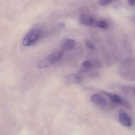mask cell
Segmentation results:
<instances>
[{"label": "cell", "mask_w": 135, "mask_h": 135, "mask_svg": "<svg viewBox=\"0 0 135 135\" xmlns=\"http://www.w3.org/2000/svg\"><path fill=\"white\" fill-rule=\"evenodd\" d=\"M63 51H57L53 52L38 62L36 67L39 68L49 67L57 62L62 57Z\"/></svg>", "instance_id": "6da1fadb"}, {"label": "cell", "mask_w": 135, "mask_h": 135, "mask_svg": "<svg viewBox=\"0 0 135 135\" xmlns=\"http://www.w3.org/2000/svg\"><path fill=\"white\" fill-rule=\"evenodd\" d=\"M42 31L39 29H35L29 32L24 38L23 44L25 46L33 45L41 36Z\"/></svg>", "instance_id": "7a4b0ae2"}, {"label": "cell", "mask_w": 135, "mask_h": 135, "mask_svg": "<svg viewBox=\"0 0 135 135\" xmlns=\"http://www.w3.org/2000/svg\"><path fill=\"white\" fill-rule=\"evenodd\" d=\"M104 94L108 97L111 100V101L113 103L123 105L128 110L132 109V107L131 104L127 101L124 100L120 96L117 95H113L106 92H104Z\"/></svg>", "instance_id": "3957f363"}, {"label": "cell", "mask_w": 135, "mask_h": 135, "mask_svg": "<svg viewBox=\"0 0 135 135\" xmlns=\"http://www.w3.org/2000/svg\"><path fill=\"white\" fill-rule=\"evenodd\" d=\"M90 100L92 103L100 107H105L106 105V100L101 95L98 94H94L91 96Z\"/></svg>", "instance_id": "277c9868"}, {"label": "cell", "mask_w": 135, "mask_h": 135, "mask_svg": "<svg viewBox=\"0 0 135 135\" xmlns=\"http://www.w3.org/2000/svg\"><path fill=\"white\" fill-rule=\"evenodd\" d=\"M76 44V42L72 39L66 38L62 41L61 45L62 50L69 51L74 49Z\"/></svg>", "instance_id": "5b68a950"}, {"label": "cell", "mask_w": 135, "mask_h": 135, "mask_svg": "<svg viewBox=\"0 0 135 135\" xmlns=\"http://www.w3.org/2000/svg\"><path fill=\"white\" fill-rule=\"evenodd\" d=\"M65 79L68 83L70 84H78L82 81L81 75L74 73L69 74L66 75Z\"/></svg>", "instance_id": "8992f818"}, {"label": "cell", "mask_w": 135, "mask_h": 135, "mask_svg": "<svg viewBox=\"0 0 135 135\" xmlns=\"http://www.w3.org/2000/svg\"><path fill=\"white\" fill-rule=\"evenodd\" d=\"M96 20L90 16L87 15H83L80 18V22L82 24L86 26H94Z\"/></svg>", "instance_id": "52a82bcc"}, {"label": "cell", "mask_w": 135, "mask_h": 135, "mask_svg": "<svg viewBox=\"0 0 135 135\" xmlns=\"http://www.w3.org/2000/svg\"><path fill=\"white\" fill-rule=\"evenodd\" d=\"M119 118L120 123L123 126L126 127H130L132 125L131 119L126 113H120Z\"/></svg>", "instance_id": "ba28073f"}, {"label": "cell", "mask_w": 135, "mask_h": 135, "mask_svg": "<svg viewBox=\"0 0 135 135\" xmlns=\"http://www.w3.org/2000/svg\"><path fill=\"white\" fill-rule=\"evenodd\" d=\"M94 26L101 28H106L108 26V24L105 21L102 20L100 21H96Z\"/></svg>", "instance_id": "9c48e42d"}, {"label": "cell", "mask_w": 135, "mask_h": 135, "mask_svg": "<svg viewBox=\"0 0 135 135\" xmlns=\"http://www.w3.org/2000/svg\"><path fill=\"white\" fill-rule=\"evenodd\" d=\"M91 62L89 61H86L83 62L82 67L83 69V71H86L89 70L91 67Z\"/></svg>", "instance_id": "30bf717a"}, {"label": "cell", "mask_w": 135, "mask_h": 135, "mask_svg": "<svg viewBox=\"0 0 135 135\" xmlns=\"http://www.w3.org/2000/svg\"><path fill=\"white\" fill-rule=\"evenodd\" d=\"M113 0H99V5L101 6H105L112 2Z\"/></svg>", "instance_id": "8fae6325"}, {"label": "cell", "mask_w": 135, "mask_h": 135, "mask_svg": "<svg viewBox=\"0 0 135 135\" xmlns=\"http://www.w3.org/2000/svg\"><path fill=\"white\" fill-rule=\"evenodd\" d=\"M85 45L88 48H90V49H93L95 48V46L92 43V42L89 41L88 40H86L85 42Z\"/></svg>", "instance_id": "7c38bea8"}, {"label": "cell", "mask_w": 135, "mask_h": 135, "mask_svg": "<svg viewBox=\"0 0 135 135\" xmlns=\"http://www.w3.org/2000/svg\"><path fill=\"white\" fill-rule=\"evenodd\" d=\"M127 1L131 5L134 6L135 4V0H127Z\"/></svg>", "instance_id": "4fadbf2b"}, {"label": "cell", "mask_w": 135, "mask_h": 135, "mask_svg": "<svg viewBox=\"0 0 135 135\" xmlns=\"http://www.w3.org/2000/svg\"><path fill=\"white\" fill-rule=\"evenodd\" d=\"M132 21L135 23V16L132 17Z\"/></svg>", "instance_id": "5bb4252c"}, {"label": "cell", "mask_w": 135, "mask_h": 135, "mask_svg": "<svg viewBox=\"0 0 135 135\" xmlns=\"http://www.w3.org/2000/svg\"><path fill=\"white\" fill-rule=\"evenodd\" d=\"M134 93H135V86L134 87Z\"/></svg>", "instance_id": "9a60e30c"}]
</instances>
